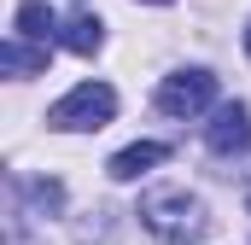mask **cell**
I'll list each match as a JSON object with an SVG mask.
<instances>
[{
  "label": "cell",
  "instance_id": "cell-8",
  "mask_svg": "<svg viewBox=\"0 0 251 245\" xmlns=\"http://www.w3.org/2000/svg\"><path fill=\"white\" fill-rule=\"evenodd\" d=\"M0 64H6L12 76H35V70H47V47H24V41H6V47H0Z\"/></svg>",
  "mask_w": 251,
  "mask_h": 245
},
{
  "label": "cell",
  "instance_id": "cell-5",
  "mask_svg": "<svg viewBox=\"0 0 251 245\" xmlns=\"http://www.w3.org/2000/svg\"><path fill=\"white\" fill-rule=\"evenodd\" d=\"M170 158V146L164 140H134V146H123L117 158H111V181H140L152 164H164Z\"/></svg>",
  "mask_w": 251,
  "mask_h": 245
},
{
  "label": "cell",
  "instance_id": "cell-1",
  "mask_svg": "<svg viewBox=\"0 0 251 245\" xmlns=\"http://www.w3.org/2000/svg\"><path fill=\"white\" fill-rule=\"evenodd\" d=\"M140 222H146V234L164 245H187L199 240L210 222H204V204L193 198V193H176V187H164V193H146L140 198Z\"/></svg>",
  "mask_w": 251,
  "mask_h": 245
},
{
  "label": "cell",
  "instance_id": "cell-10",
  "mask_svg": "<svg viewBox=\"0 0 251 245\" xmlns=\"http://www.w3.org/2000/svg\"><path fill=\"white\" fill-rule=\"evenodd\" d=\"M146 6H170V0H146Z\"/></svg>",
  "mask_w": 251,
  "mask_h": 245
},
{
  "label": "cell",
  "instance_id": "cell-3",
  "mask_svg": "<svg viewBox=\"0 0 251 245\" xmlns=\"http://www.w3.org/2000/svg\"><path fill=\"white\" fill-rule=\"evenodd\" d=\"M210 99H216V76L210 70H176V76L158 82V111L164 117H199Z\"/></svg>",
  "mask_w": 251,
  "mask_h": 245
},
{
  "label": "cell",
  "instance_id": "cell-2",
  "mask_svg": "<svg viewBox=\"0 0 251 245\" xmlns=\"http://www.w3.org/2000/svg\"><path fill=\"white\" fill-rule=\"evenodd\" d=\"M111 117H117V94H111L105 82H82V88H70L59 105L47 111L53 128H105Z\"/></svg>",
  "mask_w": 251,
  "mask_h": 245
},
{
  "label": "cell",
  "instance_id": "cell-9",
  "mask_svg": "<svg viewBox=\"0 0 251 245\" xmlns=\"http://www.w3.org/2000/svg\"><path fill=\"white\" fill-rule=\"evenodd\" d=\"M246 59H251V24H246Z\"/></svg>",
  "mask_w": 251,
  "mask_h": 245
},
{
  "label": "cell",
  "instance_id": "cell-7",
  "mask_svg": "<svg viewBox=\"0 0 251 245\" xmlns=\"http://www.w3.org/2000/svg\"><path fill=\"white\" fill-rule=\"evenodd\" d=\"M59 41L70 47V53H82V59H88V53H100V47H105V24H100L94 12H76V18L59 29Z\"/></svg>",
  "mask_w": 251,
  "mask_h": 245
},
{
  "label": "cell",
  "instance_id": "cell-6",
  "mask_svg": "<svg viewBox=\"0 0 251 245\" xmlns=\"http://www.w3.org/2000/svg\"><path fill=\"white\" fill-rule=\"evenodd\" d=\"M12 24H18V35H29V41H41V47H53V35H59V18H53L47 0H24Z\"/></svg>",
  "mask_w": 251,
  "mask_h": 245
},
{
  "label": "cell",
  "instance_id": "cell-4",
  "mask_svg": "<svg viewBox=\"0 0 251 245\" xmlns=\"http://www.w3.org/2000/svg\"><path fill=\"white\" fill-rule=\"evenodd\" d=\"M204 146H210L216 158L246 152L251 146V111L246 105H216V117H210V128H204Z\"/></svg>",
  "mask_w": 251,
  "mask_h": 245
}]
</instances>
